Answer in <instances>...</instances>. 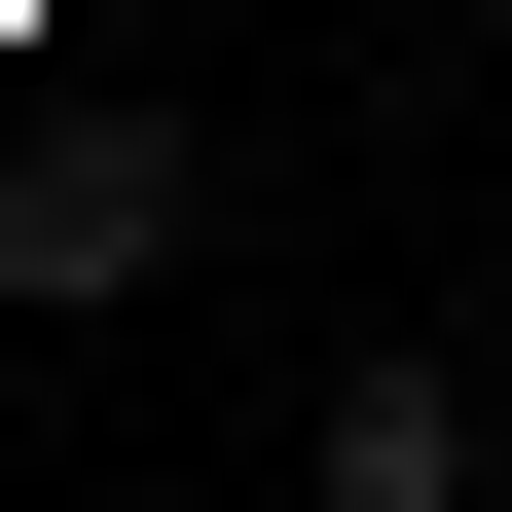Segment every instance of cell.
<instances>
[{
  "instance_id": "1",
  "label": "cell",
  "mask_w": 512,
  "mask_h": 512,
  "mask_svg": "<svg viewBox=\"0 0 512 512\" xmlns=\"http://www.w3.org/2000/svg\"><path fill=\"white\" fill-rule=\"evenodd\" d=\"M147 256H183V147H37L0 183V293H37V330H110Z\"/></svg>"
},
{
  "instance_id": "2",
  "label": "cell",
  "mask_w": 512,
  "mask_h": 512,
  "mask_svg": "<svg viewBox=\"0 0 512 512\" xmlns=\"http://www.w3.org/2000/svg\"><path fill=\"white\" fill-rule=\"evenodd\" d=\"M293 512H476V366H330L293 403Z\"/></svg>"
}]
</instances>
